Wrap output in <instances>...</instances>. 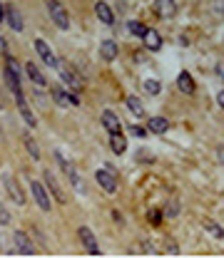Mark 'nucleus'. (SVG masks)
<instances>
[{
    "label": "nucleus",
    "mask_w": 224,
    "mask_h": 258,
    "mask_svg": "<svg viewBox=\"0 0 224 258\" xmlns=\"http://www.w3.org/2000/svg\"><path fill=\"white\" fill-rule=\"evenodd\" d=\"M48 10H50V18H53V22H55L60 30H68V28H70V18H68L65 8H63L58 0H50V2H48Z\"/></svg>",
    "instance_id": "f257e3e1"
},
{
    "label": "nucleus",
    "mask_w": 224,
    "mask_h": 258,
    "mask_svg": "<svg viewBox=\"0 0 224 258\" xmlns=\"http://www.w3.org/2000/svg\"><path fill=\"white\" fill-rule=\"evenodd\" d=\"M77 234H80V241H82V246L87 248V254H90V256H100V246H97V238L92 236V231H90L87 226H80Z\"/></svg>",
    "instance_id": "f03ea898"
},
{
    "label": "nucleus",
    "mask_w": 224,
    "mask_h": 258,
    "mask_svg": "<svg viewBox=\"0 0 224 258\" xmlns=\"http://www.w3.org/2000/svg\"><path fill=\"white\" fill-rule=\"evenodd\" d=\"M35 50H38V55L43 58V62L50 64V67H60V62H58V58L53 55V50H50V45L45 42V40H35Z\"/></svg>",
    "instance_id": "7ed1b4c3"
},
{
    "label": "nucleus",
    "mask_w": 224,
    "mask_h": 258,
    "mask_svg": "<svg viewBox=\"0 0 224 258\" xmlns=\"http://www.w3.org/2000/svg\"><path fill=\"white\" fill-rule=\"evenodd\" d=\"M95 179H97V184L105 189L107 194H115L117 192V179L107 172V169H97V174H95Z\"/></svg>",
    "instance_id": "20e7f679"
},
{
    "label": "nucleus",
    "mask_w": 224,
    "mask_h": 258,
    "mask_svg": "<svg viewBox=\"0 0 224 258\" xmlns=\"http://www.w3.org/2000/svg\"><path fill=\"white\" fill-rule=\"evenodd\" d=\"M30 189H33V198H35V204L43 208V211H50V196L45 192V186L43 184H38V182H33L30 184Z\"/></svg>",
    "instance_id": "39448f33"
},
{
    "label": "nucleus",
    "mask_w": 224,
    "mask_h": 258,
    "mask_svg": "<svg viewBox=\"0 0 224 258\" xmlns=\"http://www.w3.org/2000/svg\"><path fill=\"white\" fill-rule=\"evenodd\" d=\"M13 241H15V246H18V254H23V256H35V246L30 244V238H28L23 231H15Z\"/></svg>",
    "instance_id": "423d86ee"
},
{
    "label": "nucleus",
    "mask_w": 224,
    "mask_h": 258,
    "mask_svg": "<svg viewBox=\"0 0 224 258\" xmlns=\"http://www.w3.org/2000/svg\"><path fill=\"white\" fill-rule=\"evenodd\" d=\"M3 182H5V189H8V194H10V198L15 201V204H25V194H23V189H20V184L13 179V176H3Z\"/></svg>",
    "instance_id": "0eeeda50"
},
{
    "label": "nucleus",
    "mask_w": 224,
    "mask_h": 258,
    "mask_svg": "<svg viewBox=\"0 0 224 258\" xmlns=\"http://www.w3.org/2000/svg\"><path fill=\"white\" fill-rule=\"evenodd\" d=\"M102 127L107 129L110 134H115V132H122V122H120V117L112 110H105L102 112Z\"/></svg>",
    "instance_id": "6e6552de"
},
{
    "label": "nucleus",
    "mask_w": 224,
    "mask_h": 258,
    "mask_svg": "<svg viewBox=\"0 0 224 258\" xmlns=\"http://www.w3.org/2000/svg\"><path fill=\"white\" fill-rule=\"evenodd\" d=\"M154 12L159 18H172L177 12V2L174 0H154Z\"/></svg>",
    "instance_id": "1a4fd4ad"
},
{
    "label": "nucleus",
    "mask_w": 224,
    "mask_h": 258,
    "mask_svg": "<svg viewBox=\"0 0 224 258\" xmlns=\"http://www.w3.org/2000/svg\"><path fill=\"white\" fill-rule=\"evenodd\" d=\"M15 100H18V110H20V114H23V120L28 122V127H35V124H38V120L33 117V112H30V107H28V102H25V97H23V92H18V94H15Z\"/></svg>",
    "instance_id": "9d476101"
},
{
    "label": "nucleus",
    "mask_w": 224,
    "mask_h": 258,
    "mask_svg": "<svg viewBox=\"0 0 224 258\" xmlns=\"http://www.w3.org/2000/svg\"><path fill=\"white\" fill-rule=\"evenodd\" d=\"M53 97H55V102H58L60 107H77V104H80V97H77V94H68L65 90H55Z\"/></svg>",
    "instance_id": "9b49d317"
},
{
    "label": "nucleus",
    "mask_w": 224,
    "mask_h": 258,
    "mask_svg": "<svg viewBox=\"0 0 224 258\" xmlns=\"http://www.w3.org/2000/svg\"><path fill=\"white\" fill-rule=\"evenodd\" d=\"M142 40H145V48L152 50V52H157V50L162 48V38H159V32H157V30H149L147 28V32L142 35Z\"/></svg>",
    "instance_id": "f8f14e48"
},
{
    "label": "nucleus",
    "mask_w": 224,
    "mask_h": 258,
    "mask_svg": "<svg viewBox=\"0 0 224 258\" xmlns=\"http://www.w3.org/2000/svg\"><path fill=\"white\" fill-rule=\"evenodd\" d=\"M100 55H102V60H107V62L117 60V42H115V40H105V42L100 45Z\"/></svg>",
    "instance_id": "ddd939ff"
},
{
    "label": "nucleus",
    "mask_w": 224,
    "mask_h": 258,
    "mask_svg": "<svg viewBox=\"0 0 224 258\" xmlns=\"http://www.w3.org/2000/svg\"><path fill=\"white\" fill-rule=\"evenodd\" d=\"M177 87L184 92V94H194V80H192V74L189 72H179V77H177Z\"/></svg>",
    "instance_id": "4468645a"
},
{
    "label": "nucleus",
    "mask_w": 224,
    "mask_h": 258,
    "mask_svg": "<svg viewBox=\"0 0 224 258\" xmlns=\"http://www.w3.org/2000/svg\"><path fill=\"white\" fill-rule=\"evenodd\" d=\"M55 162H58V164L63 166V172H65V174L70 176V182H73L75 186H82V184H80V179H77V174H75V169L70 166V162H68V159H65V156H63L60 152H55Z\"/></svg>",
    "instance_id": "2eb2a0df"
},
{
    "label": "nucleus",
    "mask_w": 224,
    "mask_h": 258,
    "mask_svg": "<svg viewBox=\"0 0 224 258\" xmlns=\"http://www.w3.org/2000/svg\"><path fill=\"white\" fill-rule=\"evenodd\" d=\"M167 129H169V122L164 117H152L147 122V132L152 134H167Z\"/></svg>",
    "instance_id": "dca6fc26"
},
{
    "label": "nucleus",
    "mask_w": 224,
    "mask_h": 258,
    "mask_svg": "<svg viewBox=\"0 0 224 258\" xmlns=\"http://www.w3.org/2000/svg\"><path fill=\"white\" fill-rule=\"evenodd\" d=\"M95 12H97V18H100L105 25H112L115 15H112V10H110V5H107V2H97V5H95Z\"/></svg>",
    "instance_id": "f3484780"
},
{
    "label": "nucleus",
    "mask_w": 224,
    "mask_h": 258,
    "mask_svg": "<svg viewBox=\"0 0 224 258\" xmlns=\"http://www.w3.org/2000/svg\"><path fill=\"white\" fill-rule=\"evenodd\" d=\"M5 15H8V22H10V28L15 30V32H20L23 30V18H20V12L10 5V8H5Z\"/></svg>",
    "instance_id": "a211bd4d"
},
{
    "label": "nucleus",
    "mask_w": 224,
    "mask_h": 258,
    "mask_svg": "<svg viewBox=\"0 0 224 258\" xmlns=\"http://www.w3.org/2000/svg\"><path fill=\"white\" fill-rule=\"evenodd\" d=\"M110 146H112L115 154H125V149H127V139L122 136V132H115V134L110 136Z\"/></svg>",
    "instance_id": "6ab92c4d"
},
{
    "label": "nucleus",
    "mask_w": 224,
    "mask_h": 258,
    "mask_svg": "<svg viewBox=\"0 0 224 258\" xmlns=\"http://www.w3.org/2000/svg\"><path fill=\"white\" fill-rule=\"evenodd\" d=\"M45 182H48V186H50V192H53V196L60 201V204H65V194H63V189H60V184L55 182V176L50 174V172H45Z\"/></svg>",
    "instance_id": "aec40b11"
},
{
    "label": "nucleus",
    "mask_w": 224,
    "mask_h": 258,
    "mask_svg": "<svg viewBox=\"0 0 224 258\" xmlns=\"http://www.w3.org/2000/svg\"><path fill=\"white\" fill-rule=\"evenodd\" d=\"M25 70H28V74H30V80H33L35 84H40V87H45V84H48V82H45V77H43V72H40L33 62L25 64Z\"/></svg>",
    "instance_id": "412c9836"
},
{
    "label": "nucleus",
    "mask_w": 224,
    "mask_h": 258,
    "mask_svg": "<svg viewBox=\"0 0 224 258\" xmlns=\"http://www.w3.org/2000/svg\"><path fill=\"white\" fill-rule=\"evenodd\" d=\"M125 102H127V110H130L135 117H142V114H145V110H142V102H140L137 97H127Z\"/></svg>",
    "instance_id": "4be33fe9"
},
{
    "label": "nucleus",
    "mask_w": 224,
    "mask_h": 258,
    "mask_svg": "<svg viewBox=\"0 0 224 258\" xmlns=\"http://www.w3.org/2000/svg\"><path fill=\"white\" fill-rule=\"evenodd\" d=\"M60 72H63V77L68 80V84H73L75 90H80V84H82V82H80V77L73 72V67H63Z\"/></svg>",
    "instance_id": "5701e85b"
},
{
    "label": "nucleus",
    "mask_w": 224,
    "mask_h": 258,
    "mask_svg": "<svg viewBox=\"0 0 224 258\" xmlns=\"http://www.w3.org/2000/svg\"><path fill=\"white\" fill-rule=\"evenodd\" d=\"M127 28H130V32H132V35H137V38H142V35L147 32V28H145L142 22H137V20H132Z\"/></svg>",
    "instance_id": "b1692460"
},
{
    "label": "nucleus",
    "mask_w": 224,
    "mask_h": 258,
    "mask_svg": "<svg viewBox=\"0 0 224 258\" xmlns=\"http://www.w3.org/2000/svg\"><path fill=\"white\" fill-rule=\"evenodd\" d=\"M145 92H147V94H159V92H162V84H159L157 80H147V82H145Z\"/></svg>",
    "instance_id": "393cba45"
},
{
    "label": "nucleus",
    "mask_w": 224,
    "mask_h": 258,
    "mask_svg": "<svg viewBox=\"0 0 224 258\" xmlns=\"http://www.w3.org/2000/svg\"><path fill=\"white\" fill-rule=\"evenodd\" d=\"M204 226H207V231H209L212 236H217V238H224V228L219 226V224H212V221H207Z\"/></svg>",
    "instance_id": "a878e982"
},
{
    "label": "nucleus",
    "mask_w": 224,
    "mask_h": 258,
    "mask_svg": "<svg viewBox=\"0 0 224 258\" xmlns=\"http://www.w3.org/2000/svg\"><path fill=\"white\" fill-rule=\"evenodd\" d=\"M25 146H28V152H30L33 159H40V149H38V144H35L30 136H25Z\"/></svg>",
    "instance_id": "bb28decb"
},
{
    "label": "nucleus",
    "mask_w": 224,
    "mask_h": 258,
    "mask_svg": "<svg viewBox=\"0 0 224 258\" xmlns=\"http://www.w3.org/2000/svg\"><path fill=\"white\" fill-rule=\"evenodd\" d=\"M8 224H10V214L0 206V226H8Z\"/></svg>",
    "instance_id": "cd10ccee"
},
{
    "label": "nucleus",
    "mask_w": 224,
    "mask_h": 258,
    "mask_svg": "<svg viewBox=\"0 0 224 258\" xmlns=\"http://www.w3.org/2000/svg\"><path fill=\"white\" fill-rule=\"evenodd\" d=\"M130 132H132L135 136H145V134H147V129L140 127V124H132V127H130Z\"/></svg>",
    "instance_id": "c85d7f7f"
},
{
    "label": "nucleus",
    "mask_w": 224,
    "mask_h": 258,
    "mask_svg": "<svg viewBox=\"0 0 224 258\" xmlns=\"http://www.w3.org/2000/svg\"><path fill=\"white\" fill-rule=\"evenodd\" d=\"M147 216H149V221H152V224H159V221H162V214H159V211H149Z\"/></svg>",
    "instance_id": "c756f323"
},
{
    "label": "nucleus",
    "mask_w": 224,
    "mask_h": 258,
    "mask_svg": "<svg viewBox=\"0 0 224 258\" xmlns=\"http://www.w3.org/2000/svg\"><path fill=\"white\" fill-rule=\"evenodd\" d=\"M179 214V206H169V211H167V216H177Z\"/></svg>",
    "instance_id": "7c9ffc66"
},
{
    "label": "nucleus",
    "mask_w": 224,
    "mask_h": 258,
    "mask_svg": "<svg viewBox=\"0 0 224 258\" xmlns=\"http://www.w3.org/2000/svg\"><path fill=\"white\" fill-rule=\"evenodd\" d=\"M217 102H219V107H222V110H224V90H222V92H219V94H217Z\"/></svg>",
    "instance_id": "2f4dec72"
},
{
    "label": "nucleus",
    "mask_w": 224,
    "mask_h": 258,
    "mask_svg": "<svg viewBox=\"0 0 224 258\" xmlns=\"http://www.w3.org/2000/svg\"><path fill=\"white\" fill-rule=\"evenodd\" d=\"M3 18H5V8L0 5V20H3Z\"/></svg>",
    "instance_id": "473e14b6"
}]
</instances>
